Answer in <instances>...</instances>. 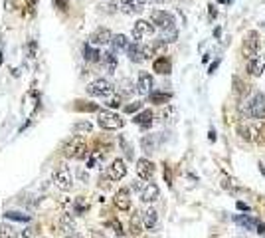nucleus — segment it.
I'll list each match as a JSON object with an SVG mask.
<instances>
[{"label":"nucleus","instance_id":"0eeeda50","mask_svg":"<svg viewBox=\"0 0 265 238\" xmlns=\"http://www.w3.org/2000/svg\"><path fill=\"white\" fill-rule=\"evenodd\" d=\"M154 30H156V28H154L152 22H148V20H139V22L133 26V40H135V42H141L143 38L152 36Z\"/></svg>","mask_w":265,"mask_h":238},{"label":"nucleus","instance_id":"c756f323","mask_svg":"<svg viewBox=\"0 0 265 238\" xmlns=\"http://www.w3.org/2000/svg\"><path fill=\"white\" fill-rule=\"evenodd\" d=\"M91 129H93V125H91L89 121H77V123L73 125V133H75V135H81V133H91Z\"/></svg>","mask_w":265,"mask_h":238},{"label":"nucleus","instance_id":"f8f14e48","mask_svg":"<svg viewBox=\"0 0 265 238\" xmlns=\"http://www.w3.org/2000/svg\"><path fill=\"white\" fill-rule=\"evenodd\" d=\"M152 85H154L152 76L148 72H141L139 74V81H137V91L141 95H150L152 93Z\"/></svg>","mask_w":265,"mask_h":238},{"label":"nucleus","instance_id":"4be33fe9","mask_svg":"<svg viewBox=\"0 0 265 238\" xmlns=\"http://www.w3.org/2000/svg\"><path fill=\"white\" fill-rule=\"evenodd\" d=\"M83 58H85L87 62L95 64V62H101L103 54H99V50H95L91 44H85V46H83Z\"/></svg>","mask_w":265,"mask_h":238},{"label":"nucleus","instance_id":"5701e85b","mask_svg":"<svg viewBox=\"0 0 265 238\" xmlns=\"http://www.w3.org/2000/svg\"><path fill=\"white\" fill-rule=\"evenodd\" d=\"M156 211L154 209H146L145 212H143V224H145V228H154L156 226Z\"/></svg>","mask_w":265,"mask_h":238},{"label":"nucleus","instance_id":"473e14b6","mask_svg":"<svg viewBox=\"0 0 265 238\" xmlns=\"http://www.w3.org/2000/svg\"><path fill=\"white\" fill-rule=\"evenodd\" d=\"M107 106H109V107H119V106H121V95L111 93L109 98H107Z\"/></svg>","mask_w":265,"mask_h":238},{"label":"nucleus","instance_id":"f3484780","mask_svg":"<svg viewBox=\"0 0 265 238\" xmlns=\"http://www.w3.org/2000/svg\"><path fill=\"white\" fill-rule=\"evenodd\" d=\"M146 0H121V10L125 14H139Z\"/></svg>","mask_w":265,"mask_h":238},{"label":"nucleus","instance_id":"39448f33","mask_svg":"<svg viewBox=\"0 0 265 238\" xmlns=\"http://www.w3.org/2000/svg\"><path fill=\"white\" fill-rule=\"evenodd\" d=\"M85 151H87V145H85V141H83L81 135L70 139L66 145H64V155H66L68 159H79Z\"/></svg>","mask_w":265,"mask_h":238},{"label":"nucleus","instance_id":"ddd939ff","mask_svg":"<svg viewBox=\"0 0 265 238\" xmlns=\"http://www.w3.org/2000/svg\"><path fill=\"white\" fill-rule=\"evenodd\" d=\"M125 175H127V165H125L123 159H115V161L111 163V167L107 169V177H109L111 181H121Z\"/></svg>","mask_w":265,"mask_h":238},{"label":"nucleus","instance_id":"2eb2a0df","mask_svg":"<svg viewBox=\"0 0 265 238\" xmlns=\"http://www.w3.org/2000/svg\"><path fill=\"white\" fill-rule=\"evenodd\" d=\"M158 197H161V188H158L154 183H148V185L141 190V201H143V203H146V205H150V203L158 201Z\"/></svg>","mask_w":265,"mask_h":238},{"label":"nucleus","instance_id":"423d86ee","mask_svg":"<svg viewBox=\"0 0 265 238\" xmlns=\"http://www.w3.org/2000/svg\"><path fill=\"white\" fill-rule=\"evenodd\" d=\"M127 54H129V60L135 62V64H141L145 62L146 58H152V46H141L139 42H133L129 48H127Z\"/></svg>","mask_w":265,"mask_h":238},{"label":"nucleus","instance_id":"7c9ffc66","mask_svg":"<svg viewBox=\"0 0 265 238\" xmlns=\"http://www.w3.org/2000/svg\"><path fill=\"white\" fill-rule=\"evenodd\" d=\"M4 218H8V220H18V222H28V220H30V216H28V214H22V212H14V211H8V212H4Z\"/></svg>","mask_w":265,"mask_h":238},{"label":"nucleus","instance_id":"2f4dec72","mask_svg":"<svg viewBox=\"0 0 265 238\" xmlns=\"http://www.w3.org/2000/svg\"><path fill=\"white\" fill-rule=\"evenodd\" d=\"M119 143H121V147H123V151H125V155H127V159H133L135 157V153H133V149H131V145L125 141V137H119Z\"/></svg>","mask_w":265,"mask_h":238},{"label":"nucleus","instance_id":"1a4fd4ad","mask_svg":"<svg viewBox=\"0 0 265 238\" xmlns=\"http://www.w3.org/2000/svg\"><path fill=\"white\" fill-rule=\"evenodd\" d=\"M113 34L107 28H97L91 36H89V44L91 46H103V44H111Z\"/></svg>","mask_w":265,"mask_h":238},{"label":"nucleus","instance_id":"58836bf2","mask_svg":"<svg viewBox=\"0 0 265 238\" xmlns=\"http://www.w3.org/2000/svg\"><path fill=\"white\" fill-rule=\"evenodd\" d=\"M54 4H56L58 8H62V10H64V8H66V0H54Z\"/></svg>","mask_w":265,"mask_h":238},{"label":"nucleus","instance_id":"ea45409f","mask_svg":"<svg viewBox=\"0 0 265 238\" xmlns=\"http://www.w3.org/2000/svg\"><path fill=\"white\" fill-rule=\"evenodd\" d=\"M218 66H220V60H216V62H214V64H212V66H210V74H214V72H216V68H218Z\"/></svg>","mask_w":265,"mask_h":238},{"label":"nucleus","instance_id":"c85d7f7f","mask_svg":"<svg viewBox=\"0 0 265 238\" xmlns=\"http://www.w3.org/2000/svg\"><path fill=\"white\" fill-rule=\"evenodd\" d=\"M16 236H18V232H16L14 226H10V224H0V238H16Z\"/></svg>","mask_w":265,"mask_h":238},{"label":"nucleus","instance_id":"20e7f679","mask_svg":"<svg viewBox=\"0 0 265 238\" xmlns=\"http://www.w3.org/2000/svg\"><path fill=\"white\" fill-rule=\"evenodd\" d=\"M87 93L93 95V98H109L113 93V83L105 78H99L87 85Z\"/></svg>","mask_w":265,"mask_h":238},{"label":"nucleus","instance_id":"e433bc0d","mask_svg":"<svg viewBox=\"0 0 265 238\" xmlns=\"http://www.w3.org/2000/svg\"><path fill=\"white\" fill-rule=\"evenodd\" d=\"M208 8H210V18H212V20H214V18H216V16H218V10H216V8H214V4H210V6H208Z\"/></svg>","mask_w":265,"mask_h":238},{"label":"nucleus","instance_id":"4468645a","mask_svg":"<svg viewBox=\"0 0 265 238\" xmlns=\"http://www.w3.org/2000/svg\"><path fill=\"white\" fill-rule=\"evenodd\" d=\"M137 175H139V179H143V181L152 179V175H154V163L148 161V159H139V161H137Z\"/></svg>","mask_w":265,"mask_h":238},{"label":"nucleus","instance_id":"c03bdc74","mask_svg":"<svg viewBox=\"0 0 265 238\" xmlns=\"http://www.w3.org/2000/svg\"><path fill=\"white\" fill-rule=\"evenodd\" d=\"M259 171H261V175H265V167L263 165H259Z\"/></svg>","mask_w":265,"mask_h":238},{"label":"nucleus","instance_id":"6ab92c4d","mask_svg":"<svg viewBox=\"0 0 265 238\" xmlns=\"http://www.w3.org/2000/svg\"><path fill=\"white\" fill-rule=\"evenodd\" d=\"M133 121L137 123V125H141V127H150L152 125V111L150 109H143L141 113H137L135 117H133Z\"/></svg>","mask_w":265,"mask_h":238},{"label":"nucleus","instance_id":"f257e3e1","mask_svg":"<svg viewBox=\"0 0 265 238\" xmlns=\"http://www.w3.org/2000/svg\"><path fill=\"white\" fill-rule=\"evenodd\" d=\"M241 113L249 119H265V93H255L247 104L241 106Z\"/></svg>","mask_w":265,"mask_h":238},{"label":"nucleus","instance_id":"72a5a7b5","mask_svg":"<svg viewBox=\"0 0 265 238\" xmlns=\"http://www.w3.org/2000/svg\"><path fill=\"white\" fill-rule=\"evenodd\" d=\"M141 107H143V104H141V102H133V104L125 106V111H127V113H135V111H139Z\"/></svg>","mask_w":265,"mask_h":238},{"label":"nucleus","instance_id":"f704fd0d","mask_svg":"<svg viewBox=\"0 0 265 238\" xmlns=\"http://www.w3.org/2000/svg\"><path fill=\"white\" fill-rule=\"evenodd\" d=\"M107 226L115 228V232H117V234H121V232H123V228H121V224H119L117 220H109V222H107Z\"/></svg>","mask_w":265,"mask_h":238},{"label":"nucleus","instance_id":"79ce46f5","mask_svg":"<svg viewBox=\"0 0 265 238\" xmlns=\"http://www.w3.org/2000/svg\"><path fill=\"white\" fill-rule=\"evenodd\" d=\"M133 188H135V190H143L145 186H141V183H139V181H135V183H133Z\"/></svg>","mask_w":265,"mask_h":238},{"label":"nucleus","instance_id":"dca6fc26","mask_svg":"<svg viewBox=\"0 0 265 238\" xmlns=\"http://www.w3.org/2000/svg\"><path fill=\"white\" fill-rule=\"evenodd\" d=\"M113 203H115V207L119 211H129L131 209V193H129V188H119L115 199H113Z\"/></svg>","mask_w":265,"mask_h":238},{"label":"nucleus","instance_id":"a18cd8bd","mask_svg":"<svg viewBox=\"0 0 265 238\" xmlns=\"http://www.w3.org/2000/svg\"><path fill=\"white\" fill-rule=\"evenodd\" d=\"M228 2H234V0H228Z\"/></svg>","mask_w":265,"mask_h":238},{"label":"nucleus","instance_id":"cd10ccee","mask_svg":"<svg viewBox=\"0 0 265 238\" xmlns=\"http://www.w3.org/2000/svg\"><path fill=\"white\" fill-rule=\"evenodd\" d=\"M141 145H143L145 153H152V151H154V147H156L154 137H152V135H145V137L141 139Z\"/></svg>","mask_w":265,"mask_h":238},{"label":"nucleus","instance_id":"4c0bfd02","mask_svg":"<svg viewBox=\"0 0 265 238\" xmlns=\"http://www.w3.org/2000/svg\"><path fill=\"white\" fill-rule=\"evenodd\" d=\"M257 234H259L261 238H265V224H259V226H257Z\"/></svg>","mask_w":265,"mask_h":238},{"label":"nucleus","instance_id":"37998d69","mask_svg":"<svg viewBox=\"0 0 265 238\" xmlns=\"http://www.w3.org/2000/svg\"><path fill=\"white\" fill-rule=\"evenodd\" d=\"M210 141H216V133H214V129L210 131Z\"/></svg>","mask_w":265,"mask_h":238},{"label":"nucleus","instance_id":"c9c22d12","mask_svg":"<svg viewBox=\"0 0 265 238\" xmlns=\"http://www.w3.org/2000/svg\"><path fill=\"white\" fill-rule=\"evenodd\" d=\"M32 236V230L28 228V230H22V232H18V236L16 238H30Z\"/></svg>","mask_w":265,"mask_h":238},{"label":"nucleus","instance_id":"a878e982","mask_svg":"<svg viewBox=\"0 0 265 238\" xmlns=\"http://www.w3.org/2000/svg\"><path fill=\"white\" fill-rule=\"evenodd\" d=\"M101 60H103V64H105V66H107V70H109V72H113V70L117 68V56H115V52H113V50L105 52Z\"/></svg>","mask_w":265,"mask_h":238},{"label":"nucleus","instance_id":"412c9836","mask_svg":"<svg viewBox=\"0 0 265 238\" xmlns=\"http://www.w3.org/2000/svg\"><path fill=\"white\" fill-rule=\"evenodd\" d=\"M131 46V42L127 40V36L125 34H117V36H113V40H111V48H113V52L117 54L119 50H125L127 52V48Z\"/></svg>","mask_w":265,"mask_h":238},{"label":"nucleus","instance_id":"a19ab883","mask_svg":"<svg viewBox=\"0 0 265 238\" xmlns=\"http://www.w3.org/2000/svg\"><path fill=\"white\" fill-rule=\"evenodd\" d=\"M238 209H240V211H249V207H247L245 203H241V201L238 203Z\"/></svg>","mask_w":265,"mask_h":238},{"label":"nucleus","instance_id":"9b49d317","mask_svg":"<svg viewBox=\"0 0 265 238\" xmlns=\"http://www.w3.org/2000/svg\"><path fill=\"white\" fill-rule=\"evenodd\" d=\"M247 72L253 78H259L265 72V54H257L255 58L247 60Z\"/></svg>","mask_w":265,"mask_h":238},{"label":"nucleus","instance_id":"6e6552de","mask_svg":"<svg viewBox=\"0 0 265 238\" xmlns=\"http://www.w3.org/2000/svg\"><path fill=\"white\" fill-rule=\"evenodd\" d=\"M243 54H245L247 60H251V58H255V56L259 54V36H257V32H249V34L245 36Z\"/></svg>","mask_w":265,"mask_h":238},{"label":"nucleus","instance_id":"f03ea898","mask_svg":"<svg viewBox=\"0 0 265 238\" xmlns=\"http://www.w3.org/2000/svg\"><path fill=\"white\" fill-rule=\"evenodd\" d=\"M150 22L154 24V28H158L161 32H167V30L176 28L174 16L170 12H167V10H152L150 12Z\"/></svg>","mask_w":265,"mask_h":238},{"label":"nucleus","instance_id":"393cba45","mask_svg":"<svg viewBox=\"0 0 265 238\" xmlns=\"http://www.w3.org/2000/svg\"><path fill=\"white\" fill-rule=\"evenodd\" d=\"M143 226H145V224H143V212H135V214L131 216V232H133V234H141V232H143V230H141Z\"/></svg>","mask_w":265,"mask_h":238},{"label":"nucleus","instance_id":"aec40b11","mask_svg":"<svg viewBox=\"0 0 265 238\" xmlns=\"http://www.w3.org/2000/svg\"><path fill=\"white\" fill-rule=\"evenodd\" d=\"M234 222L240 224V226H243L245 230H253L255 226H259V222H257L253 216H247V214H238V216H234Z\"/></svg>","mask_w":265,"mask_h":238},{"label":"nucleus","instance_id":"7ed1b4c3","mask_svg":"<svg viewBox=\"0 0 265 238\" xmlns=\"http://www.w3.org/2000/svg\"><path fill=\"white\" fill-rule=\"evenodd\" d=\"M97 123H99L101 129H107V131H117V129H121L125 125V121L113 111H99L97 113Z\"/></svg>","mask_w":265,"mask_h":238},{"label":"nucleus","instance_id":"bb28decb","mask_svg":"<svg viewBox=\"0 0 265 238\" xmlns=\"http://www.w3.org/2000/svg\"><path fill=\"white\" fill-rule=\"evenodd\" d=\"M62 230H64L66 234H73V230H75V222H73L72 214H64V216H62Z\"/></svg>","mask_w":265,"mask_h":238},{"label":"nucleus","instance_id":"a211bd4d","mask_svg":"<svg viewBox=\"0 0 265 238\" xmlns=\"http://www.w3.org/2000/svg\"><path fill=\"white\" fill-rule=\"evenodd\" d=\"M152 68H154V72H156V74H163V76H167V74H170L172 64H170V60H169L167 56H161V58H156V60H154Z\"/></svg>","mask_w":265,"mask_h":238},{"label":"nucleus","instance_id":"9d476101","mask_svg":"<svg viewBox=\"0 0 265 238\" xmlns=\"http://www.w3.org/2000/svg\"><path fill=\"white\" fill-rule=\"evenodd\" d=\"M54 183H56V186H58L60 190H70V188L73 186V179H72V175H70V171H68V169H60V171H56V175H54Z\"/></svg>","mask_w":265,"mask_h":238},{"label":"nucleus","instance_id":"b1692460","mask_svg":"<svg viewBox=\"0 0 265 238\" xmlns=\"http://www.w3.org/2000/svg\"><path fill=\"white\" fill-rule=\"evenodd\" d=\"M170 98H172V95H170V93H165V91H152V93L148 95V100H150L152 104H158V106L169 104Z\"/></svg>","mask_w":265,"mask_h":238}]
</instances>
